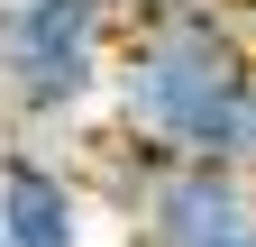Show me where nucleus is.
<instances>
[{"mask_svg": "<svg viewBox=\"0 0 256 247\" xmlns=\"http://www.w3.org/2000/svg\"><path fill=\"white\" fill-rule=\"evenodd\" d=\"M110 10H119V18H146V10H165V0H110Z\"/></svg>", "mask_w": 256, "mask_h": 247, "instance_id": "39448f33", "label": "nucleus"}, {"mask_svg": "<svg viewBox=\"0 0 256 247\" xmlns=\"http://www.w3.org/2000/svg\"><path fill=\"white\" fill-rule=\"evenodd\" d=\"M0 238L10 247H92L101 238L92 183H82V165L64 146L0 138Z\"/></svg>", "mask_w": 256, "mask_h": 247, "instance_id": "20e7f679", "label": "nucleus"}, {"mask_svg": "<svg viewBox=\"0 0 256 247\" xmlns=\"http://www.w3.org/2000/svg\"><path fill=\"white\" fill-rule=\"evenodd\" d=\"M110 0H0V138L74 146L110 119Z\"/></svg>", "mask_w": 256, "mask_h": 247, "instance_id": "f03ea898", "label": "nucleus"}, {"mask_svg": "<svg viewBox=\"0 0 256 247\" xmlns=\"http://www.w3.org/2000/svg\"><path fill=\"white\" fill-rule=\"evenodd\" d=\"M0 247H10V238H0Z\"/></svg>", "mask_w": 256, "mask_h": 247, "instance_id": "0eeeda50", "label": "nucleus"}, {"mask_svg": "<svg viewBox=\"0 0 256 247\" xmlns=\"http://www.w3.org/2000/svg\"><path fill=\"white\" fill-rule=\"evenodd\" d=\"M110 128L156 156H202L256 174V0H165L119 18Z\"/></svg>", "mask_w": 256, "mask_h": 247, "instance_id": "f257e3e1", "label": "nucleus"}, {"mask_svg": "<svg viewBox=\"0 0 256 247\" xmlns=\"http://www.w3.org/2000/svg\"><path fill=\"white\" fill-rule=\"evenodd\" d=\"M92 183V210L119 229V247H238L256 238V174L202 165V156H156L128 128H92L74 146Z\"/></svg>", "mask_w": 256, "mask_h": 247, "instance_id": "7ed1b4c3", "label": "nucleus"}, {"mask_svg": "<svg viewBox=\"0 0 256 247\" xmlns=\"http://www.w3.org/2000/svg\"><path fill=\"white\" fill-rule=\"evenodd\" d=\"M238 247H256V238H238Z\"/></svg>", "mask_w": 256, "mask_h": 247, "instance_id": "423d86ee", "label": "nucleus"}]
</instances>
